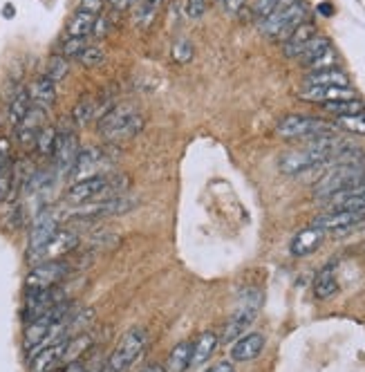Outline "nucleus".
I'll return each instance as SVG.
<instances>
[{"mask_svg": "<svg viewBox=\"0 0 365 372\" xmlns=\"http://www.w3.org/2000/svg\"><path fill=\"white\" fill-rule=\"evenodd\" d=\"M276 132L283 139H316L327 137V135H338L341 128L332 121L316 119V117H305V115H287L285 119H280L276 126Z\"/></svg>", "mask_w": 365, "mask_h": 372, "instance_id": "obj_2", "label": "nucleus"}, {"mask_svg": "<svg viewBox=\"0 0 365 372\" xmlns=\"http://www.w3.org/2000/svg\"><path fill=\"white\" fill-rule=\"evenodd\" d=\"M314 294H316V299H332L334 294H338V283H336L332 267L322 269L316 276V281H314Z\"/></svg>", "mask_w": 365, "mask_h": 372, "instance_id": "obj_30", "label": "nucleus"}, {"mask_svg": "<svg viewBox=\"0 0 365 372\" xmlns=\"http://www.w3.org/2000/svg\"><path fill=\"white\" fill-rule=\"evenodd\" d=\"M329 47H332V45H329V40H327L325 36H318V34H316V36H314L309 43L305 45V49H303L301 56H298V63H301L303 67H307L311 61H316L318 56L325 54Z\"/></svg>", "mask_w": 365, "mask_h": 372, "instance_id": "obj_31", "label": "nucleus"}, {"mask_svg": "<svg viewBox=\"0 0 365 372\" xmlns=\"http://www.w3.org/2000/svg\"><path fill=\"white\" fill-rule=\"evenodd\" d=\"M104 61H106V52L99 45H88L79 54V63L86 65V67H99Z\"/></svg>", "mask_w": 365, "mask_h": 372, "instance_id": "obj_36", "label": "nucleus"}, {"mask_svg": "<svg viewBox=\"0 0 365 372\" xmlns=\"http://www.w3.org/2000/svg\"><path fill=\"white\" fill-rule=\"evenodd\" d=\"M108 157L101 148H83L79 157H76V164L72 168L74 180H88V177H97L101 175V171L108 168Z\"/></svg>", "mask_w": 365, "mask_h": 372, "instance_id": "obj_13", "label": "nucleus"}, {"mask_svg": "<svg viewBox=\"0 0 365 372\" xmlns=\"http://www.w3.org/2000/svg\"><path fill=\"white\" fill-rule=\"evenodd\" d=\"M79 153H81V146H79V137H76V132L74 130L58 132L56 148H54V155H52L58 175H70L72 173Z\"/></svg>", "mask_w": 365, "mask_h": 372, "instance_id": "obj_12", "label": "nucleus"}, {"mask_svg": "<svg viewBox=\"0 0 365 372\" xmlns=\"http://www.w3.org/2000/svg\"><path fill=\"white\" fill-rule=\"evenodd\" d=\"M76 247H79V235H76L72 229H58L52 235V240L45 244V249L40 251L36 265L45 263V260H61L67 256V253H72Z\"/></svg>", "mask_w": 365, "mask_h": 372, "instance_id": "obj_14", "label": "nucleus"}, {"mask_svg": "<svg viewBox=\"0 0 365 372\" xmlns=\"http://www.w3.org/2000/svg\"><path fill=\"white\" fill-rule=\"evenodd\" d=\"M316 36V27H314L311 23H303L298 30H296L290 38L285 40V45H283V52L287 58H298L301 52L305 49V45L309 43V40Z\"/></svg>", "mask_w": 365, "mask_h": 372, "instance_id": "obj_22", "label": "nucleus"}, {"mask_svg": "<svg viewBox=\"0 0 365 372\" xmlns=\"http://www.w3.org/2000/svg\"><path fill=\"white\" fill-rule=\"evenodd\" d=\"M65 200L74 207L88 205L95 200H108V175L88 177V180L74 182L65 193Z\"/></svg>", "mask_w": 365, "mask_h": 372, "instance_id": "obj_10", "label": "nucleus"}, {"mask_svg": "<svg viewBox=\"0 0 365 372\" xmlns=\"http://www.w3.org/2000/svg\"><path fill=\"white\" fill-rule=\"evenodd\" d=\"M365 182V168L363 164H327L325 175L316 182L314 196L316 200H325L334 193L347 189V186Z\"/></svg>", "mask_w": 365, "mask_h": 372, "instance_id": "obj_5", "label": "nucleus"}, {"mask_svg": "<svg viewBox=\"0 0 365 372\" xmlns=\"http://www.w3.org/2000/svg\"><path fill=\"white\" fill-rule=\"evenodd\" d=\"M72 117H74V121L79 124V126H86L88 121L95 119V117H99V108H97L95 97L79 99V104H76L74 110H72Z\"/></svg>", "mask_w": 365, "mask_h": 372, "instance_id": "obj_33", "label": "nucleus"}, {"mask_svg": "<svg viewBox=\"0 0 365 372\" xmlns=\"http://www.w3.org/2000/svg\"><path fill=\"white\" fill-rule=\"evenodd\" d=\"M65 341L52 343V345H47V348H43V350L34 352L32 354V363H30V372H54L58 366H63Z\"/></svg>", "mask_w": 365, "mask_h": 372, "instance_id": "obj_18", "label": "nucleus"}, {"mask_svg": "<svg viewBox=\"0 0 365 372\" xmlns=\"http://www.w3.org/2000/svg\"><path fill=\"white\" fill-rule=\"evenodd\" d=\"M336 63H338V56H336L334 49L329 47L325 54L318 56L316 61H311L307 67H309L311 72H320V70H332V67H336Z\"/></svg>", "mask_w": 365, "mask_h": 372, "instance_id": "obj_40", "label": "nucleus"}, {"mask_svg": "<svg viewBox=\"0 0 365 372\" xmlns=\"http://www.w3.org/2000/svg\"><path fill=\"white\" fill-rule=\"evenodd\" d=\"M148 345V334L146 329L141 327H132L123 334V339L119 341L115 352L110 354V359L106 361L104 372H126L132 363H137L143 352H146Z\"/></svg>", "mask_w": 365, "mask_h": 372, "instance_id": "obj_4", "label": "nucleus"}, {"mask_svg": "<svg viewBox=\"0 0 365 372\" xmlns=\"http://www.w3.org/2000/svg\"><path fill=\"white\" fill-rule=\"evenodd\" d=\"M92 348V336L90 334H74L65 341V354H63V363L70 361H81V357Z\"/></svg>", "mask_w": 365, "mask_h": 372, "instance_id": "obj_27", "label": "nucleus"}, {"mask_svg": "<svg viewBox=\"0 0 365 372\" xmlns=\"http://www.w3.org/2000/svg\"><path fill=\"white\" fill-rule=\"evenodd\" d=\"M301 101H307V104H332V101H343V99H356V92L347 86H305L298 92Z\"/></svg>", "mask_w": 365, "mask_h": 372, "instance_id": "obj_15", "label": "nucleus"}, {"mask_svg": "<svg viewBox=\"0 0 365 372\" xmlns=\"http://www.w3.org/2000/svg\"><path fill=\"white\" fill-rule=\"evenodd\" d=\"M173 58L177 63H189L193 58V43L189 38H177L173 43Z\"/></svg>", "mask_w": 365, "mask_h": 372, "instance_id": "obj_39", "label": "nucleus"}, {"mask_svg": "<svg viewBox=\"0 0 365 372\" xmlns=\"http://www.w3.org/2000/svg\"><path fill=\"white\" fill-rule=\"evenodd\" d=\"M305 86H341L347 88L350 86V79L343 70L332 67V70H320V72H309L305 77Z\"/></svg>", "mask_w": 365, "mask_h": 372, "instance_id": "obj_24", "label": "nucleus"}, {"mask_svg": "<svg viewBox=\"0 0 365 372\" xmlns=\"http://www.w3.org/2000/svg\"><path fill=\"white\" fill-rule=\"evenodd\" d=\"M260 303H262V296H260L258 290L242 292L240 303H237V307L233 310L231 318L226 321V325L222 329V336H217V339L222 343H233L235 339H240V336L244 334V329H247L253 321H256Z\"/></svg>", "mask_w": 365, "mask_h": 372, "instance_id": "obj_6", "label": "nucleus"}, {"mask_svg": "<svg viewBox=\"0 0 365 372\" xmlns=\"http://www.w3.org/2000/svg\"><path fill=\"white\" fill-rule=\"evenodd\" d=\"M325 231L318 229V226H307V229H303L301 233H296L294 235V240H292V253L294 256H309V253H314L322 242H325Z\"/></svg>", "mask_w": 365, "mask_h": 372, "instance_id": "obj_20", "label": "nucleus"}, {"mask_svg": "<svg viewBox=\"0 0 365 372\" xmlns=\"http://www.w3.org/2000/svg\"><path fill=\"white\" fill-rule=\"evenodd\" d=\"M262 350H265V336L258 332L242 334L240 339L233 343L231 359L233 361H253L260 357Z\"/></svg>", "mask_w": 365, "mask_h": 372, "instance_id": "obj_19", "label": "nucleus"}, {"mask_svg": "<svg viewBox=\"0 0 365 372\" xmlns=\"http://www.w3.org/2000/svg\"><path fill=\"white\" fill-rule=\"evenodd\" d=\"M30 97H32V106H38L43 110L52 108L56 101V83H52L43 74V77H38L30 86Z\"/></svg>", "mask_w": 365, "mask_h": 372, "instance_id": "obj_21", "label": "nucleus"}, {"mask_svg": "<svg viewBox=\"0 0 365 372\" xmlns=\"http://www.w3.org/2000/svg\"><path fill=\"white\" fill-rule=\"evenodd\" d=\"M207 372H235V366L228 361H220V363H215V366H211Z\"/></svg>", "mask_w": 365, "mask_h": 372, "instance_id": "obj_48", "label": "nucleus"}, {"mask_svg": "<svg viewBox=\"0 0 365 372\" xmlns=\"http://www.w3.org/2000/svg\"><path fill=\"white\" fill-rule=\"evenodd\" d=\"M56 139H58V130L54 128V126L45 124L43 128H40V132H38L34 148L38 150V155L52 157V155H54V148H56Z\"/></svg>", "mask_w": 365, "mask_h": 372, "instance_id": "obj_32", "label": "nucleus"}, {"mask_svg": "<svg viewBox=\"0 0 365 372\" xmlns=\"http://www.w3.org/2000/svg\"><path fill=\"white\" fill-rule=\"evenodd\" d=\"M110 3H113L117 10H126V7L130 5V0H110Z\"/></svg>", "mask_w": 365, "mask_h": 372, "instance_id": "obj_51", "label": "nucleus"}, {"mask_svg": "<svg viewBox=\"0 0 365 372\" xmlns=\"http://www.w3.org/2000/svg\"><path fill=\"white\" fill-rule=\"evenodd\" d=\"M83 361H70V363H63V366H58L54 372H83Z\"/></svg>", "mask_w": 365, "mask_h": 372, "instance_id": "obj_47", "label": "nucleus"}, {"mask_svg": "<svg viewBox=\"0 0 365 372\" xmlns=\"http://www.w3.org/2000/svg\"><path fill=\"white\" fill-rule=\"evenodd\" d=\"M322 110L329 115L338 117H350V115H359L365 113V104L356 97V99H343V101H332V104H322Z\"/></svg>", "mask_w": 365, "mask_h": 372, "instance_id": "obj_29", "label": "nucleus"}, {"mask_svg": "<svg viewBox=\"0 0 365 372\" xmlns=\"http://www.w3.org/2000/svg\"><path fill=\"white\" fill-rule=\"evenodd\" d=\"M141 372H166V370L161 368L159 363H152V366H146V368H143Z\"/></svg>", "mask_w": 365, "mask_h": 372, "instance_id": "obj_52", "label": "nucleus"}, {"mask_svg": "<svg viewBox=\"0 0 365 372\" xmlns=\"http://www.w3.org/2000/svg\"><path fill=\"white\" fill-rule=\"evenodd\" d=\"M99 135L110 141L134 137L143 128V115L132 104H119L113 106L108 113L99 119Z\"/></svg>", "mask_w": 365, "mask_h": 372, "instance_id": "obj_1", "label": "nucleus"}, {"mask_svg": "<svg viewBox=\"0 0 365 372\" xmlns=\"http://www.w3.org/2000/svg\"><path fill=\"white\" fill-rule=\"evenodd\" d=\"M32 108V97H30V88H21L16 95L12 97L10 104V124L19 126L23 121V117L30 113Z\"/></svg>", "mask_w": 365, "mask_h": 372, "instance_id": "obj_28", "label": "nucleus"}, {"mask_svg": "<svg viewBox=\"0 0 365 372\" xmlns=\"http://www.w3.org/2000/svg\"><path fill=\"white\" fill-rule=\"evenodd\" d=\"M278 3V10H283V7H290V5H294L296 0H276Z\"/></svg>", "mask_w": 365, "mask_h": 372, "instance_id": "obj_54", "label": "nucleus"}, {"mask_svg": "<svg viewBox=\"0 0 365 372\" xmlns=\"http://www.w3.org/2000/svg\"><path fill=\"white\" fill-rule=\"evenodd\" d=\"M278 168L285 175H298L305 171H311V168H318V162L314 159V155L307 148H298V150H287V153L280 155Z\"/></svg>", "mask_w": 365, "mask_h": 372, "instance_id": "obj_17", "label": "nucleus"}, {"mask_svg": "<svg viewBox=\"0 0 365 372\" xmlns=\"http://www.w3.org/2000/svg\"><path fill=\"white\" fill-rule=\"evenodd\" d=\"M336 126H338V128L347 130V132L365 135V113L350 115V117H338V119H336Z\"/></svg>", "mask_w": 365, "mask_h": 372, "instance_id": "obj_35", "label": "nucleus"}, {"mask_svg": "<svg viewBox=\"0 0 365 372\" xmlns=\"http://www.w3.org/2000/svg\"><path fill=\"white\" fill-rule=\"evenodd\" d=\"M217 334L215 332H204L200 334V339L193 343V354H191V368L204 366V363L213 357V352L217 348Z\"/></svg>", "mask_w": 365, "mask_h": 372, "instance_id": "obj_23", "label": "nucleus"}, {"mask_svg": "<svg viewBox=\"0 0 365 372\" xmlns=\"http://www.w3.org/2000/svg\"><path fill=\"white\" fill-rule=\"evenodd\" d=\"M72 267L65 263V260H45V263H38L32 267V272L25 281L27 290H49V287L61 285L67 276H70Z\"/></svg>", "mask_w": 365, "mask_h": 372, "instance_id": "obj_8", "label": "nucleus"}, {"mask_svg": "<svg viewBox=\"0 0 365 372\" xmlns=\"http://www.w3.org/2000/svg\"><path fill=\"white\" fill-rule=\"evenodd\" d=\"M14 159H12V143L7 137H0V171L7 166H12Z\"/></svg>", "mask_w": 365, "mask_h": 372, "instance_id": "obj_44", "label": "nucleus"}, {"mask_svg": "<svg viewBox=\"0 0 365 372\" xmlns=\"http://www.w3.org/2000/svg\"><path fill=\"white\" fill-rule=\"evenodd\" d=\"M101 7H104V0H81L79 10H86V12H90V14L99 16V14H101Z\"/></svg>", "mask_w": 365, "mask_h": 372, "instance_id": "obj_46", "label": "nucleus"}, {"mask_svg": "<svg viewBox=\"0 0 365 372\" xmlns=\"http://www.w3.org/2000/svg\"><path fill=\"white\" fill-rule=\"evenodd\" d=\"M191 354H193V345L191 343H177L173 352L168 354L166 361V372H186L191 368Z\"/></svg>", "mask_w": 365, "mask_h": 372, "instance_id": "obj_26", "label": "nucleus"}, {"mask_svg": "<svg viewBox=\"0 0 365 372\" xmlns=\"http://www.w3.org/2000/svg\"><path fill=\"white\" fill-rule=\"evenodd\" d=\"M67 72H70V61H67L65 56H52L47 61V70H45V77L52 81V83H61L65 77H67Z\"/></svg>", "mask_w": 365, "mask_h": 372, "instance_id": "obj_34", "label": "nucleus"}, {"mask_svg": "<svg viewBox=\"0 0 365 372\" xmlns=\"http://www.w3.org/2000/svg\"><path fill=\"white\" fill-rule=\"evenodd\" d=\"M97 16L90 14L86 10H76L70 21H67V36H76V38H88V34H92V27H95Z\"/></svg>", "mask_w": 365, "mask_h": 372, "instance_id": "obj_25", "label": "nucleus"}, {"mask_svg": "<svg viewBox=\"0 0 365 372\" xmlns=\"http://www.w3.org/2000/svg\"><path fill=\"white\" fill-rule=\"evenodd\" d=\"M108 32H110V21L106 19V16H97L95 27H92V34H95L97 38H104Z\"/></svg>", "mask_w": 365, "mask_h": 372, "instance_id": "obj_45", "label": "nucleus"}, {"mask_svg": "<svg viewBox=\"0 0 365 372\" xmlns=\"http://www.w3.org/2000/svg\"><path fill=\"white\" fill-rule=\"evenodd\" d=\"M305 16H307V5L303 0H296L294 5L276 10L267 19L258 21V30L274 40H287L305 23Z\"/></svg>", "mask_w": 365, "mask_h": 372, "instance_id": "obj_3", "label": "nucleus"}, {"mask_svg": "<svg viewBox=\"0 0 365 372\" xmlns=\"http://www.w3.org/2000/svg\"><path fill=\"white\" fill-rule=\"evenodd\" d=\"M363 224H365V216L352 213V211H341V209L325 211L322 216L314 218L311 222V226H318V229L332 235H345L350 231H356Z\"/></svg>", "mask_w": 365, "mask_h": 372, "instance_id": "obj_9", "label": "nucleus"}, {"mask_svg": "<svg viewBox=\"0 0 365 372\" xmlns=\"http://www.w3.org/2000/svg\"><path fill=\"white\" fill-rule=\"evenodd\" d=\"M159 5H161V0H141L137 7V23L143 25V27H148L150 21L155 19Z\"/></svg>", "mask_w": 365, "mask_h": 372, "instance_id": "obj_37", "label": "nucleus"}, {"mask_svg": "<svg viewBox=\"0 0 365 372\" xmlns=\"http://www.w3.org/2000/svg\"><path fill=\"white\" fill-rule=\"evenodd\" d=\"M222 5H224V10L226 12H240L242 7H244V0H222Z\"/></svg>", "mask_w": 365, "mask_h": 372, "instance_id": "obj_49", "label": "nucleus"}, {"mask_svg": "<svg viewBox=\"0 0 365 372\" xmlns=\"http://www.w3.org/2000/svg\"><path fill=\"white\" fill-rule=\"evenodd\" d=\"M45 126V110L38 106H32L30 113L23 117V121L16 126V139L23 148H30L36 143L40 128Z\"/></svg>", "mask_w": 365, "mask_h": 372, "instance_id": "obj_16", "label": "nucleus"}, {"mask_svg": "<svg viewBox=\"0 0 365 372\" xmlns=\"http://www.w3.org/2000/svg\"><path fill=\"white\" fill-rule=\"evenodd\" d=\"M207 7H209V0H186V16L189 19H202L207 14Z\"/></svg>", "mask_w": 365, "mask_h": 372, "instance_id": "obj_43", "label": "nucleus"}, {"mask_svg": "<svg viewBox=\"0 0 365 372\" xmlns=\"http://www.w3.org/2000/svg\"><path fill=\"white\" fill-rule=\"evenodd\" d=\"M5 224L10 226V229H19L21 224H25V211H23V205H14L10 209V213L5 216Z\"/></svg>", "mask_w": 365, "mask_h": 372, "instance_id": "obj_42", "label": "nucleus"}, {"mask_svg": "<svg viewBox=\"0 0 365 372\" xmlns=\"http://www.w3.org/2000/svg\"><path fill=\"white\" fill-rule=\"evenodd\" d=\"M220 3H222V0H220Z\"/></svg>", "mask_w": 365, "mask_h": 372, "instance_id": "obj_55", "label": "nucleus"}, {"mask_svg": "<svg viewBox=\"0 0 365 372\" xmlns=\"http://www.w3.org/2000/svg\"><path fill=\"white\" fill-rule=\"evenodd\" d=\"M278 10V3L276 0H256L251 7V14L256 16V21H262V19H267V16H271Z\"/></svg>", "mask_w": 365, "mask_h": 372, "instance_id": "obj_41", "label": "nucleus"}, {"mask_svg": "<svg viewBox=\"0 0 365 372\" xmlns=\"http://www.w3.org/2000/svg\"><path fill=\"white\" fill-rule=\"evenodd\" d=\"M88 47L86 38H76V36H67L65 43L61 45V56L65 58H79V54Z\"/></svg>", "mask_w": 365, "mask_h": 372, "instance_id": "obj_38", "label": "nucleus"}, {"mask_svg": "<svg viewBox=\"0 0 365 372\" xmlns=\"http://www.w3.org/2000/svg\"><path fill=\"white\" fill-rule=\"evenodd\" d=\"M14 5H5V10H3V16L5 19H14Z\"/></svg>", "mask_w": 365, "mask_h": 372, "instance_id": "obj_53", "label": "nucleus"}, {"mask_svg": "<svg viewBox=\"0 0 365 372\" xmlns=\"http://www.w3.org/2000/svg\"><path fill=\"white\" fill-rule=\"evenodd\" d=\"M318 12H320L322 16H332V14H334L332 5H329V3H320V5H318Z\"/></svg>", "mask_w": 365, "mask_h": 372, "instance_id": "obj_50", "label": "nucleus"}, {"mask_svg": "<svg viewBox=\"0 0 365 372\" xmlns=\"http://www.w3.org/2000/svg\"><path fill=\"white\" fill-rule=\"evenodd\" d=\"M61 229L58 226V211L52 207L40 209L32 220V229H30V244H27V258L30 263L36 265V260L40 256V251L45 249V244L52 240V235Z\"/></svg>", "mask_w": 365, "mask_h": 372, "instance_id": "obj_7", "label": "nucleus"}, {"mask_svg": "<svg viewBox=\"0 0 365 372\" xmlns=\"http://www.w3.org/2000/svg\"><path fill=\"white\" fill-rule=\"evenodd\" d=\"M65 301V294L61 290V285L56 287H49V290H27V299H25V312H23V318L34 321L38 318L40 314H45L47 310H52L54 305Z\"/></svg>", "mask_w": 365, "mask_h": 372, "instance_id": "obj_11", "label": "nucleus"}]
</instances>
